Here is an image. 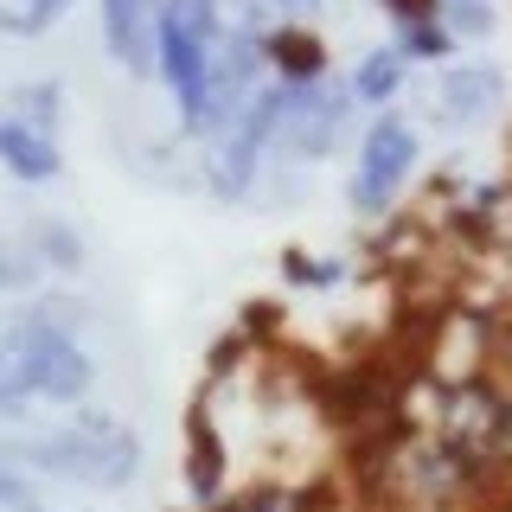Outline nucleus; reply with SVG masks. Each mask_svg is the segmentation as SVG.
I'll return each mask as SVG.
<instances>
[{
  "label": "nucleus",
  "mask_w": 512,
  "mask_h": 512,
  "mask_svg": "<svg viewBox=\"0 0 512 512\" xmlns=\"http://www.w3.org/2000/svg\"><path fill=\"white\" fill-rule=\"evenodd\" d=\"M20 442L26 461H39L45 474H71V480H90V487H116V480L135 474V436L109 416H77V423H58V429H26Z\"/></svg>",
  "instance_id": "obj_1"
},
{
  "label": "nucleus",
  "mask_w": 512,
  "mask_h": 512,
  "mask_svg": "<svg viewBox=\"0 0 512 512\" xmlns=\"http://www.w3.org/2000/svg\"><path fill=\"white\" fill-rule=\"evenodd\" d=\"M410 154H416V141H410V128L404 122H378L372 128V141H365V154H359V205H378L397 192V180L410 173Z\"/></svg>",
  "instance_id": "obj_2"
},
{
  "label": "nucleus",
  "mask_w": 512,
  "mask_h": 512,
  "mask_svg": "<svg viewBox=\"0 0 512 512\" xmlns=\"http://www.w3.org/2000/svg\"><path fill=\"white\" fill-rule=\"evenodd\" d=\"M84 384H90V359L77 352L64 333L52 327V320H39V359H32V391L39 397H84Z\"/></svg>",
  "instance_id": "obj_3"
},
{
  "label": "nucleus",
  "mask_w": 512,
  "mask_h": 512,
  "mask_svg": "<svg viewBox=\"0 0 512 512\" xmlns=\"http://www.w3.org/2000/svg\"><path fill=\"white\" fill-rule=\"evenodd\" d=\"M32 359H39V320H0V404H20L32 391Z\"/></svg>",
  "instance_id": "obj_4"
},
{
  "label": "nucleus",
  "mask_w": 512,
  "mask_h": 512,
  "mask_svg": "<svg viewBox=\"0 0 512 512\" xmlns=\"http://www.w3.org/2000/svg\"><path fill=\"white\" fill-rule=\"evenodd\" d=\"M0 160H7L13 173H26V180H45V173L58 167V154L45 148L39 135H26L20 122H0Z\"/></svg>",
  "instance_id": "obj_5"
},
{
  "label": "nucleus",
  "mask_w": 512,
  "mask_h": 512,
  "mask_svg": "<svg viewBox=\"0 0 512 512\" xmlns=\"http://www.w3.org/2000/svg\"><path fill=\"white\" fill-rule=\"evenodd\" d=\"M103 13H109V39H116V52H122V58H148L141 45H148V13H154V0H103Z\"/></svg>",
  "instance_id": "obj_6"
},
{
  "label": "nucleus",
  "mask_w": 512,
  "mask_h": 512,
  "mask_svg": "<svg viewBox=\"0 0 512 512\" xmlns=\"http://www.w3.org/2000/svg\"><path fill=\"white\" fill-rule=\"evenodd\" d=\"M442 103H448V116H480L493 103V71H455L442 84Z\"/></svg>",
  "instance_id": "obj_7"
},
{
  "label": "nucleus",
  "mask_w": 512,
  "mask_h": 512,
  "mask_svg": "<svg viewBox=\"0 0 512 512\" xmlns=\"http://www.w3.org/2000/svg\"><path fill=\"white\" fill-rule=\"evenodd\" d=\"M391 84H397V64H391V58H372V64L359 71V90H365V96H384Z\"/></svg>",
  "instance_id": "obj_8"
},
{
  "label": "nucleus",
  "mask_w": 512,
  "mask_h": 512,
  "mask_svg": "<svg viewBox=\"0 0 512 512\" xmlns=\"http://www.w3.org/2000/svg\"><path fill=\"white\" fill-rule=\"evenodd\" d=\"M276 52H282L288 64H295V71H314V39H282Z\"/></svg>",
  "instance_id": "obj_9"
},
{
  "label": "nucleus",
  "mask_w": 512,
  "mask_h": 512,
  "mask_svg": "<svg viewBox=\"0 0 512 512\" xmlns=\"http://www.w3.org/2000/svg\"><path fill=\"white\" fill-rule=\"evenodd\" d=\"M455 26H468V32H480V26H487V13H480V7H461V0H455Z\"/></svg>",
  "instance_id": "obj_10"
},
{
  "label": "nucleus",
  "mask_w": 512,
  "mask_h": 512,
  "mask_svg": "<svg viewBox=\"0 0 512 512\" xmlns=\"http://www.w3.org/2000/svg\"><path fill=\"white\" fill-rule=\"evenodd\" d=\"M58 7H64V0H32V26H39L45 13H58Z\"/></svg>",
  "instance_id": "obj_11"
},
{
  "label": "nucleus",
  "mask_w": 512,
  "mask_h": 512,
  "mask_svg": "<svg viewBox=\"0 0 512 512\" xmlns=\"http://www.w3.org/2000/svg\"><path fill=\"white\" fill-rule=\"evenodd\" d=\"M0 512H39V506H0Z\"/></svg>",
  "instance_id": "obj_12"
},
{
  "label": "nucleus",
  "mask_w": 512,
  "mask_h": 512,
  "mask_svg": "<svg viewBox=\"0 0 512 512\" xmlns=\"http://www.w3.org/2000/svg\"><path fill=\"white\" fill-rule=\"evenodd\" d=\"M282 7H314V0H282Z\"/></svg>",
  "instance_id": "obj_13"
}]
</instances>
